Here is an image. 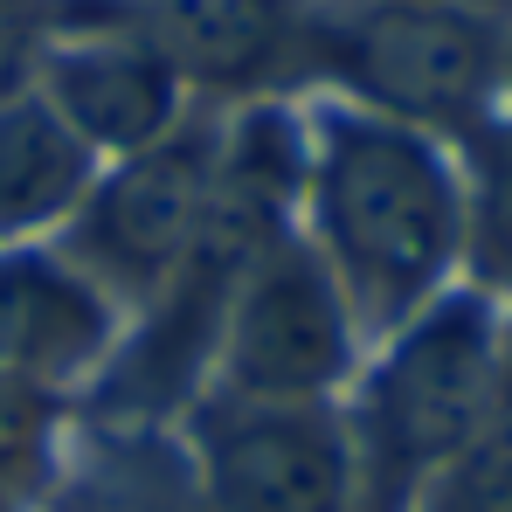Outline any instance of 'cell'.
Masks as SVG:
<instances>
[{"instance_id":"cell-1","label":"cell","mask_w":512,"mask_h":512,"mask_svg":"<svg viewBox=\"0 0 512 512\" xmlns=\"http://www.w3.org/2000/svg\"><path fill=\"white\" fill-rule=\"evenodd\" d=\"M319 250L367 326H409L464 243V208L443 153L395 118L333 111L312 153Z\"/></svg>"},{"instance_id":"cell-2","label":"cell","mask_w":512,"mask_h":512,"mask_svg":"<svg viewBox=\"0 0 512 512\" xmlns=\"http://www.w3.org/2000/svg\"><path fill=\"white\" fill-rule=\"evenodd\" d=\"M499 374H506V346L492 326V305L471 291L429 298L402 326V340L381 360L374 395H367L374 492L402 499L423 471H443L485 429L499 402Z\"/></svg>"},{"instance_id":"cell-3","label":"cell","mask_w":512,"mask_h":512,"mask_svg":"<svg viewBox=\"0 0 512 512\" xmlns=\"http://www.w3.org/2000/svg\"><path fill=\"white\" fill-rule=\"evenodd\" d=\"M326 70L353 84L381 118L464 125L485 111L499 77V35L457 0H360L319 35Z\"/></svg>"},{"instance_id":"cell-4","label":"cell","mask_w":512,"mask_h":512,"mask_svg":"<svg viewBox=\"0 0 512 512\" xmlns=\"http://www.w3.org/2000/svg\"><path fill=\"white\" fill-rule=\"evenodd\" d=\"M346 360H353V319L326 256L277 236L236 284L222 319L229 388L256 402H312L346 374Z\"/></svg>"},{"instance_id":"cell-5","label":"cell","mask_w":512,"mask_h":512,"mask_svg":"<svg viewBox=\"0 0 512 512\" xmlns=\"http://www.w3.org/2000/svg\"><path fill=\"white\" fill-rule=\"evenodd\" d=\"M194 436L215 512H353V443L319 402L229 395Z\"/></svg>"},{"instance_id":"cell-6","label":"cell","mask_w":512,"mask_h":512,"mask_svg":"<svg viewBox=\"0 0 512 512\" xmlns=\"http://www.w3.org/2000/svg\"><path fill=\"white\" fill-rule=\"evenodd\" d=\"M222 146L208 132H180L132 153L104 187H90L77 250L125 291H167L173 270L194 256L208 201H215Z\"/></svg>"},{"instance_id":"cell-7","label":"cell","mask_w":512,"mask_h":512,"mask_svg":"<svg viewBox=\"0 0 512 512\" xmlns=\"http://www.w3.org/2000/svg\"><path fill=\"white\" fill-rule=\"evenodd\" d=\"M49 104L84 146H111V153L132 160V153L160 146L173 132L180 77L153 49H139L132 35L104 28V35L49 56Z\"/></svg>"},{"instance_id":"cell-8","label":"cell","mask_w":512,"mask_h":512,"mask_svg":"<svg viewBox=\"0 0 512 512\" xmlns=\"http://www.w3.org/2000/svg\"><path fill=\"white\" fill-rule=\"evenodd\" d=\"M118 7L139 49L215 90L270 77L291 49V0H111V14Z\"/></svg>"},{"instance_id":"cell-9","label":"cell","mask_w":512,"mask_h":512,"mask_svg":"<svg viewBox=\"0 0 512 512\" xmlns=\"http://www.w3.org/2000/svg\"><path fill=\"white\" fill-rule=\"evenodd\" d=\"M111 346V305L56 256L0 263V367L28 388L70 381Z\"/></svg>"},{"instance_id":"cell-10","label":"cell","mask_w":512,"mask_h":512,"mask_svg":"<svg viewBox=\"0 0 512 512\" xmlns=\"http://www.w3.org/2000/svg\"><path fill=\"white\" fill-rule=\"evenodd\" d=\"M90 194V146L56 118L49 97L0 104V236L42 229Z\"/></svg>"},{"instance_id":"cell-11","label":"cell","mask_w":512,"mask_h":512,"mask_svg":"<svg viewBox=\"0 0 512 512\" xmlns=\"http://www.w3.org/2000/svg\"><path fill=\"white\" fill-rule=\"evenodd\" d=\"M423 512H512V346H506V374H499L492 416L436 471Z\"/></svg>"},{"instance_id":"cell-12","label":"cell","mask_w":512,"mask_h":512,"mask_svg":"<svg viewBox=\"0 0 512 512\" xmlns=\"http://www.w3.org/2000/svg\"><path fill=\"white\" fill-rule=\"evenodd\" d=\"M478 256L492 277L512 284V125L485 139V167H478Z\"/></svg>"},{"instance_id":"cell-13","label":"cell","mask_w":512,"mask_h":512,"mask_svg":"<svg viewBox=\"0 0 512 512\" xmlns=\"http://www.w3.org/2000/svg\"><path fill=\"white\" fill-rule=\"evenodd\" d=\"M35 443H42V388H28L0 367V512H7V471L28 464Z\"/></svg>"},{"instance_id":"cell-14","label":"cell","mask_w":512,"mask_h":512,"mask_svg":"<svg viewBox=\"0 0 512 512\" xmlns=\"http://www.w3.org/2000/svg\"><path fill=\"white\" fill-rule=\"evenodd\" d=\"M28 0H0V104L14 97V77L28 63Z\"/></svg>"}]
</instances>
